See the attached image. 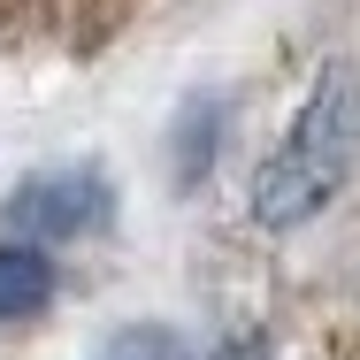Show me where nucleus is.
<instances>
[{
  "instance_id": "nucleus-1",
  "label": "nucleus",
  "mask_w": 360,
  "mask_h": 360,
  "mask_svg": "<svg viewBox=\"0 0 360 360\" xmlns=\"http://www.w3.org/2000/svg\"><path fill=\"white\" fill-rule=\"evenodd\" d=\"M360 161V70L353 62H322L314 92L299 100L291 131L276 139V153L253 169V200L245 215L261 230H299L314 222L353 176Z\"/></svg>"
},
{
  "instance_id": "nucleus-2",
  "label": "nucleus",
  "mask_w": 360,
  "mask_h": 360,
  "mask_svg": "<svg viewBox=\"0 0 360 360\" xmlns=\"http://www.w3.org/2000/svg\"><path fill=\"white\" fill-rule=\"evenodd\" d=\"M0 215L15 230V245L54 253V245H77V238H92V230L115 222V184H108V169H92V161H62V169L23 176Z\"/></svg>"
},
{
  "instance_id": "nucleus-3",
  "label": "nucleus",
  "mask_w": 360,
  "mask_h": 360,
  "mask_svg": "<svg viewBox=\"0 0 360 360\" xmlns=\"http://www.w3.org/2000/svg\"><path fill=\"white\" fill-rule=\"evenodd\" d=\"M222 131H230V100L222 92H200V100H184L176 108V184L192 192V184H207V169H215L222 153Z\"/></svg>"
},
{
  "instance_id": "nucleus-4",
  "label": "nucleus",
  "mask_w": 360,
  "mask_h": 360,
  "mask_svg": "<svg viewBox=\"0 0 360 360\" xmlns=\"http://www.w3.org/2000/svg\"><path fill=\"white\" fill-rule=\"evenodd\" d=\"M54 307V253L39 245H0V322H31Z\"/></svg>"
},
{
  "instance_id": "nucleus-5",
  "label": "nucleus",
  "mask_w": 360,
  "mask_h": 360,
  "mask_svg": "<svg viewBox=\"0 0 360 360\" xmlns=\"http://www.w3.org/2000/svg\"><path fill=\"white\" fill-rule=\"evenodd\" d=\"M92 360H192V353H184V338H176V330H161V322H139V330L108 338Z\"/></svg>"
},
{
  "instance_id": "nucleus-6",
  "label": "nucleus",
  "mask_w": 360,
  "mask_h": 360,
  "mask_svg": "<svg viewBox=\"0 0 360 360\" xmlns=\"http://www.w3.org/2000/svg\"><path fill=\"white\" fill-rule=\"evenodd\" d=\"M131 8H139V0H70V15H84V46H92V39H108Z\"/></svg>"
}]
</instances>
